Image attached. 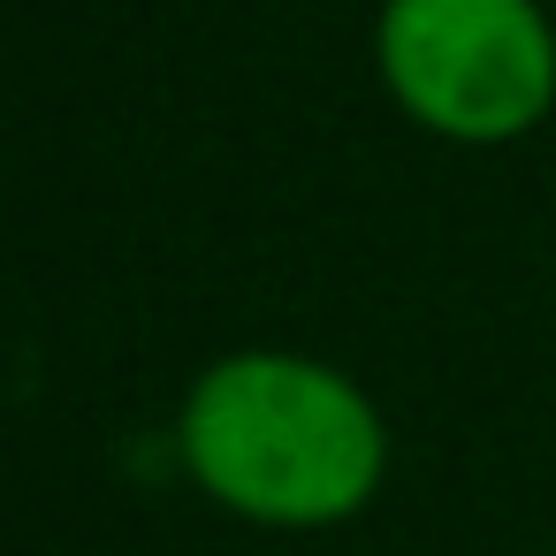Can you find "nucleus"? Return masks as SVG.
Segmentation results:
<instances>
[{"label": "nucleus", "instance_id": "nucleus-1", "mask_svg": "<svg viewBox=\"0 0 556 556\" xmlns=\"http://www.w3.org/2000/svg\"><path fill=\"white\" fill-rule=\"evenodd\" d=\"M184 457L222 503H237L252 518L313 526V518H343L374 495L381 419L358 396V381H343L320 358L237 351L191 381Z\"/></svg>", "mask_w": 556, "mask_h": 556}, {"label": "nucleus", "instance_id": "nucleus-2", "mask_svg": "<svg viewBox=\"0 0 556 556\" xmlns=\"http://www.w3.org/2000/svg\"><path fill=\"white\" fill-rule=\"evenodd\" d=\"M381 77L442 138H518L556 100V31L533 0H389Z\"/></svg>", "mask_w": 556, "mask_h": 556}]
</instances>
